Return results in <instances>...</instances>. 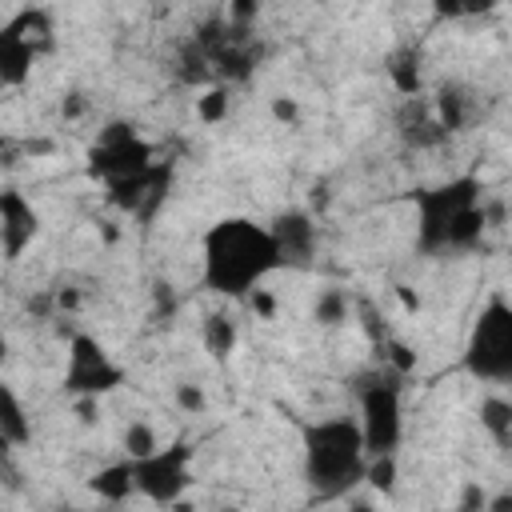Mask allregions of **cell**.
<instances>
[{
	"instance_id": "cell-3",
	"label": "cell",
	"mask_w": 512,
	"mask_h": 512,
	"mask_svg": "<svg viewBox=\"0 0 512 512\" xmlns=\"http://www.w3.org/2000/svg\"><path fill=\"white\" fill-rule=\"evenodd\" d=\"M508 352H512V324H508L504 304H492V312L476 328L472 368L484 372V376H504L508 372Z\"/></svg>"
},
{
	"instance_id": "cell-6",
	"label": "cell",
	"mask_w": 512,
	"mask_h": 512,
	"mask_svg": "<svg viewBox=\"0 0 512 512\" xmlns=\"http://www.w3.org/2000/svg\"><path fill=\"white\" fill-rule=\"evenodd\" d=\"M0 356H4V340H0Z\"/></svg>"
},
{
	"instance_id": "cell-2",
	"label": "cell",
	"mask_w": 512,
	"mask_h": 512,
	"mask_svg": "<svg viewBox=\"0 0 512 512\" xmlns=\"http://www.w3.org/2000/svg\"><path fill=\"white\" fill-rule=\"evenodd\" d=\"M360 468V436L352 424H320L308 440V472L320 488H340Z\"/></svg>"
},
{
	"instance_id": "cell-4",
	"label": "cell",
	"mask_w": 512,
	"mask_h": 512,
	"mask_svg": "<svg viewBox=\"0 0 512 512\" xmlns=\"http://www.w3.org/2000/svg\"><path fill=\"white\" fill-rule=\"evenodd\" d=\"M396 416H400V404H396V392H392V388H376V392L364 400V420H368L364 440H368L372 452H388V448H392L396 428H400Z\"/></svg>"
},
{
	"instance_id": "cell-1",
	"label": "cell",
	"mask_w": 512,
	"mask_h": 512,
	"mask_svg": "<svg viewBox=\"0 0 512 512\" xmlns=\"http://www.w3.org/2000/svg\"><path fill=\"white\" fill-rule=\"evenodd\" d=\"M276 260V236L248 220H224L208 236V284L216 292H248L256 280H264L268 268H276Z\"/></svg>"
},
{
	"instance_id": "cell-5",
	"label": "cell",
	"mask_w": 512,
	"mask_h": 512,
	"mask_svg": "<svg viewBox=\"0 0 512 512\" xmlns=\"http://www.w3.org/2000/svg\"><path fill=\"white\" fill-rule=\"evenodd\" d=\"M148 472H160V476H172V468H168V460H164V456H160V460H152V464H148ZM176 488H180L176 480H164V484H160V480H152V484H148V492H152V496H172Z\"/></svg>"
}]
</instances>
